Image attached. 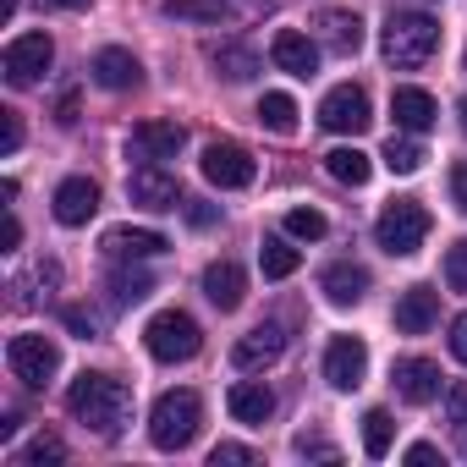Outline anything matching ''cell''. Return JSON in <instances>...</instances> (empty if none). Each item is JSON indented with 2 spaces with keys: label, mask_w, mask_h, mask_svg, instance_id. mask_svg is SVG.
<instances>
[{
  "label": "cell",
  "mask_w": 467,
  "mask_h": 467,
  "mask_svg": "<svg viewBox=\"0 0 467 467\" xmlns=\"http://www.w3.org/2000/svg\"><path fill=\"white\" fill-rule=\"evenodd\" d=\"M67 412L83 429H94L99 440H116L132 423V390L116 374H78L72 390H67Z\"/></svg>",
  "instance_id": "obj_1"
},
{
  "label": "cell",
  "mask_w": 467,
  "mask_h": 467,
  "mask_svg": "<svg viewBox=\"0 0 467 467\" xmlns=\"http://www.w3.org/2000/svg\"><path fill=\"white\" fill-rule=\"evenodd\" d=\"M379 50H385V61H390L396 72H418V67L434 61V50H440V23L423 17V12H390Z\"/></svg>",
  "instance_id": "obj_2"
},
{
  "label": "cell",
  "mask_w": 467,
  "mask_h": 467,
  "mask_svg": "<svg viewBox=\"0 0 467 467\" xmlns=\"http://www.w3.org/2000/svg\"><path fill=\"white\" fill-rule=\"evenodd\" d=\"M198 423H203V401L198 390H165L149 412V440L160 451H187L198 440Z\"/></svg>",
  "instance_id": "obj_3"
},
{
  "label": "cell",
  "mask_w": 467,
  "mask_h": 467,
  "mask_svg": "<svg viewBox=\"0 0 467 467\" xmlns=\"http://www.w3.org/2000/svg\"><path fill=\"white\" fill-rule=\"evenodd\" d=\"M374 237H379V248H385L390 259H412V254L423 248V237H429V209H423L418 198L385 203L379 220H374Z\"/></svg>",
  "instance_id": "obj_4"
},
{
  "label": "cell",
  "mask_w": 467,
  "mask_h": 467,
  "mask_svg": "<svg viewBox=\"0 0 467 467\" xmlns=\"http://www.w3.org/2000/svg\"><path fill=\"white\" fill-rule=\"evenodd\" d=\"M143 347H149V358H154V363H187V358H198L203 330H198V319H192V314L165 308V314H154V319H149Z\"/></svg>",
  "instance_id": "obj_5"
},
{
  "label": "cell",
  "mask_w": 467,
  "mask_h": 467,
  "mask_svg": "<svg viewBox=\"0 0 467 467\" xmlns=\"http://www.w3.org/2000/svg\"><path fill=\"white\" fill-rule=\"evenodd\" d=\"M6 368H12V379H23L28 390H45V385L61 374V347H56L50 336H12Z\"/></svg>",
  "instance_id": "obj_6"
},
{
  "label": "cell",
  "mask_w": 467,
  "mask_h": 467,
  "mask_svg": "<svg viewBox=\"0 0 467 467\" xmlns=\"http://www.w3.org/2000/svg\"><path fill=\"white\" fill-rule=\"evenodd\" d=\"M50 61H56L50 34H17V39L6 45V56H0V72H6L12 88H34V83L50 72Z\"/></svg>",
  "instance_id": "obj_7"
},
{
  "label": "cell",
  "mask_w": 467,
  "mask_h": 467,
  "mask_svg": "<svg viewBox=\"0 0 467 467\" xmlns=\"http://www.w3.org/2000/svg\"><path fill=\"white\" fill-rule=\"evenodd\" d=\"M319 121H325V132H341V138H358V132H368V94L358 88V83H341V88H330L325 94V105H319Z\"/></svg>",
  "instance_id": "obj_8"
},
{
  "label": "cell",
  "mask_w": 467,
  "mask_h": 467,
  "mask_svg": "<svg viewBox=\"0 0 467 467\" xmlns=\"http://www.w3.org/2000/svg\"><path fill=\"white\" fill-rule=\"evenodd\" d=\"M171 243L160 237V231H149V225H110L105 237H99V254L110 259V265H143V259H160Z\"/></svg>",
  "instance_id": "obj_9"
},
{
  "label": "cell",
  "mask_w": 467,
  "mask_h": 467,
  "mask_svg": "<svg viewBox=\"0 0 467 467\" xmlns=\"http://www.w3.org/2000/svg\"><path fill=\"white\" fill-rule=\"evenodd\" d=\"M198 165H203V176H209L214 187H225V192H237V187H248V182L259 176V165H254V154H248L243 143H209Z\"/></svg>",
  "instance_id": "obj_10"
},
{
  "label": "cell",
  "mask_w": 467,
  "mask_h": 467,
  "mask_svg": "<svg viewBox=\"0 0 467 467\" xmlns=\"http://www.w3.org/2000/svg\"><path fill=\"white\" fill-rule=\"evenodd\" d=\"M440 363H429V358H396L390 363V385H396V396L401 401H412V407H429V401H440Z\"/></svg>",
  "instance_id": "obj_11"
},
{
  "label": "cell",
  "mask_w": 467,
  "mask_h": 467,
  "mask_svg": "<svg viewBox=\"0 0 467 467\" xmlns=\"http://www.w3.org/2000/svg\"><path fill=\"white\" fill-rule=\"evenodd\" d=\"M281 352H286V325L265 319V325H254L237 347H231V363H237L243 374H259V368H270Z\"/></svg>",
  "instance_id": "obj_12"
},
{
  "label": "cell",
  "mask_w": 467,
  "mask_h": 467,
  "mask_svg": "<svg viewBox=\"0 0 467 467\" xmlns=\"http://www.w3.org/2000/svg\"><path fill=\"white\" fill-rule=\"evenodd\" d=\"M363 374H368V347H363L358 336H336V341L325 347V379H330L336 390H358Z\"/></svg>",
  "instance_id": "obj_13"
},
{
  "label": "cell",
  "mask_w": 467,
  "mask_h": 467,
  "mask_svg": "<svg viewBox=\"0 0 467 467\" xmlns=\"http://www.w3.org/2000/svg\"><path fill=\"white\" fill-rule=\"evenodd\" d=\"M187 143V127L182 121H138L132 127V154L143 165H160V160H176Z\"/></svg>",
  "instance_id": "obj_14"
},
{
  "label": "cell",
  "mask_w": 467,
  "mask_h": 467,
  "mask_svg": "<svg viewBox=\"0 0 467 467\" xmlns=\"http://www.w3.org/2000/svg\"><path fill=\"white\" fill-rule=\"evenodd\" d=\"M270 61H275L281 72H292V78H314V72H319V45H314L308 34H297V28H281V34L270 39Z\"/></svg>",
  "instance_id": "obj_15"
},
{
  "label": "cell",
  "mask_w": 467,
  "mask_h": 467,
  "mask_svg": "<svg viewBox=\"0 0 467 467\" xmlns=\"http://www.w3.org/2000/svg\"><path fill=\"white\" fill-rule=\"evenodd\" d=\"M127 192H132V203H143V209H176V203H182V182H176L171 171H160V165H138L132 182H127Z\"/></svg>",
  "instance_id": "obj_16"
},
{
  "label": "cell",
  "mask_w": 467,
  "mask_h": 467,
  "mask_svg": "<svg viewBox=\"0 0 467 467\" xmlns=\"http://www.w3.org/2000/svg\"><path fill=\"white\" fill-rule=\"evenodd\" d=\"M56 220L61 225H88L94 220V209H99V182H88V176H67L61 187H56Z\"/></svg>",
  "instance_id": "obj_17"
},
{
  "label": "cell",
  "mask_w": 467,
  "mask_h": 467,
  "mask_svg": "<svg viewBox=\"0 0 467 467\" xmlns=\"http://www.w3.org/2000/svg\"><path fill=\"white\" fill-rule=\"evenodd\" d=\"M203 297H209L220 314L243 308V297H248V275H243V265H231V259H214V265L203 270Z\"/></svg>",
  "instance_id": "obj_18"
},
{
  "label": "cell",
  "mask_w": 467,
  "mask_h": 467,
  "mask_svg": "<svg viewBox=\"0 0 467 467\" xmlns=\"http://www.w3.org/2000/svg\"><path fill=\"white\" fill-rule=\"evenodd\" d=\"M434 319H440V292L434 286H407L396 297V330L401 336H423V330H434Z\"/></svg>",
  "instance_id": "obj_19"
},
{
  "label": "cell",
  "mask_w": 467,
  "mask_h": 467,
  "mask_svg": "<svg viewBox=\"0 0 467 467\" xmlns=\"http://www.w3.org/2000/svg\"><path fill=\"white\" fill-rule=\"evenodd\" d=\"M88 72H94V83H99V88H110V94H127V88H138V83H143L138 56H132V50H116V45H110V50H99Z\"/></svg>",
  "instance_id": "obj_20"
},
{
  "label": "cell",
  "mask_w": 467,
  "mask_h": 467,
  "mask_svg": "<svg viewBox=\"0 0 467 467\" xmlns=\"http://www.w3.org/2000/svg\"><path fill=\"white\" fill-rule=\"evenodd\" d=\"M225 407L237 423H270L275 418V390L270 385H254V379H237L225 390Z\"/></svg>",
  "instance_id": "obj_21"
},
{
  "label": "cell",
  "mask_w": 467,
  "mask_h": 467,
  "mask_svg": "<svg viewBox=\"0 0 467 467\" xmlns=\"http://www.w3.org/2000/svg\"><path fill=\"white\" fill-rule=\"evenodd\" d=\"M314 28H319V39H325V50H336V56H358L363 50V17L358 12H319L314 17Z\"/></svg>",
  "instance_id": "obj_22"
},
{
  "label": "cell",
  "mask_w": 467,
  "mask_h": 467,
  "mask_svg": "<svg viewBox=\"0 0 467 467\" xmlns=\"http://www.w3.org/2000/svg\"><path fill=\"white\" fill-rule=\"evenodd\" d=\"M319 286H325V297H330L336 308H352V303L368 297V270L352 265V259H341V265H330V270L319 275Z\"/></svg>",
  "instance_id": "obj_23"
},
{
  "label": "cell",
  "mask_w": 467,
  "mask_h": 467,
  "mask_svg": "<svg viewBox=\"0 0 467 467\" xmlns=\"http://www.w3.org/2000/svg\"><path fill=\"white\" fill-rule=\"evenodd\" d=\"M390 116H396L401 132H429V127L440 121V105H434L423 88H396V94H390Z\"/></svg>",
  "instance_id": "obj_24"
},
{
  "label": "cell",
  "mask_w": 467,
  "mask_h": 467,
  "mask_svg": "<svg viewBox=\"0 0 467 467\" xmlns=\"http://www.w3.org/2000/svg\"><path fill=\"white\" fill-rule=\"evenodd\" d=\"M209 67H214L225 83H248V78H259V56H254L248 45H214V50H209Z\"/></svg>",
  "instance_id": "obj_25"
},
{
  "label": "cell",
  "mask_w": 467,
  "mask_h": 467,
  "mask_svg": "<svg viewBox=\"0 0 467 467\" xmlns=\"http://www.w3.org/2000/svg\"><path fill=\"white\" fill-rule=\"evenodd\" d=\"M297 265H303V254H297L286 237H265V248H259V270H265L270 281H286V275H297Z\"/></svg>",
  "instance_id": "obj_26"
},
{
  "label": "cell",
  "mask_w": 467,
  "mask_h": 467,
  "mask_svg": "<svg viewBox=\"0 0 467 467\" xmlns=\"http://www.w3.org/2000/svg\"><path fill=\"white\" fill-rule=\"evenodd\" d=\"M259 121H265L275 138H292V132H297V99H292V94H265V99H259Z\"/></svg>",
  "instance_id": "obj_27"
},
{
  "label": "cell",
  "mask_w": 467,
  "mask_h": 467,
  "mask_svg": "<svg viewBox=\"0 0 467 467\" xmlns=\"http://www.w3.org/2000/svg\"><path fill=\"white\" fill-rule=\"evenodd\" d=\"M325 171H330L336 182H347V187H363L374 165H368L363 149H330V154H325Z\"/></svg>",
  "instance_id": "obj_28"
},
{
  "label": "cell",
  "mask_w": 467,
  "mask_h": 467,
  "mask_svg": "<svg viewBox=\"0 0 467 467\" xmlns=\"http://www.w3.org/2000/svg\"><path fill=\"white\" fill-rule=\"evenodd\" d=\"M390 440H396V418L385 407H368L363 412V451L379 462V456H390Z\"/></svg>",
  "instance_id": "obj_29"
},
{
  "label": "cell",
  "mask_w": 467,
  "mask_h": 467,
  "mask_svg": "<svg viewBox=\"0 0 467 467\" xmlns=\"http://www.w3.org/2000/svg\"><path fill=\"white\" fill-rule=\"evenodd\" d=\"M67 462V445L56 440V434H34L17 456H12V467H61Z\"/></svg>",
  "instance_id": "obj_30"
},
{
  "label": "cell",
  "mask_w": 467,
  "mask_h": 467,
  "mask_svg": "<svg viewBox=\"0 0 467 467\" xmlns=\"http://www.w3.org/2000/svg\"><path fill=\"white\" fill-rule=\"evenodd\" d=\"M149 292H154V281H149L143 270H116V275H110V303H116V308H132V303H143Z\"/></svg>",
  "instance_id": "obj_31"
},
{
  "label": "cell",
  "mask_w": 467,
  "mask_h": 467,
  "mask_svg": "<svg viewBox=\"0 0 467 467\" xmlns=\"http://www.w3.org/2000/svg\"><path fill=\"white\" fill-rule=\"evenodd\" d=\"M423 160H429V154H423V143H418V138H390V143H385V165H390L396 176H412Z\"/></svg>",
  "instance_id": "obj_32"
},
{
  "label": "cell",
  "mask_w": 467,
  "mask_h": 467,
  "mask_svg": "<svg viewBox=\"0 0 467 467\" xmlns=\"http://www.w3.org/2000/svg\"><path fill=\"white\" fill-rule=\"evenodd\" d=\"M165 17H182V23H220V17H225V0H165Z\"/></svg>",
  "instance_id": "obj_33"
},
{
  "label": "cell",
  "mask_w": 467,
  "mask_h": 467,
  "mask_svg": "<svg viewBox=\"0 0 467 467\" xmlns=\"http://www.w3.org/2000/svg\"><path fill=\"white\" fill-rule=\"evenodd\" d=\"M286 231H292V237H303V243H319L325 231H330V220H325L319 209H292V214H286Z\"/></svg>",
  "instance_id": "obj_34"
},
{
  "label": "cell",
  "mask_w": 467,
  "mask_h": 467,
  "mask_svg": "<svg viewBox=\"0 0 467 467\" xmlns=\"http://www.w3.org/2000/svg\"><path fill=\"white\" fill-rule=\"evenodd\" d=\"M248 462H259V451L254 445H237V440H220L209 451V467H248Z\"/></svg>",
  "instance_id": "obj_35"
},
{
  "label": "cell",
  "mask_w": 467,
  "mask_h": 467,
  "mask_svg": "<svg viewBox=\"0 0 467 467\" xmlns=\"http://www.w3.org/2000/svg\"><path fill=\"white\" fill-rule=\"evenodd\" d=\"M445 286L467 297V237H462V243H456V248L445 254Z\"/></svg>",
  "instance_id": "obj_36"
},
{
  "label": "cell",
  "mask_w": 467,
  "mask_h": 467,
  "mask_svg": "<svg viewBox=\"0 0 467 467\" xmlns=\"http://www.w3.org/2000/svg\"><path fill=\"white\" fill-rule=\"evenodd\" d=\"M445 412H451V429L467 440V379H456V385L445 390Z\"/></svg>",
  "instance_id": "obj_37"
},
{
  "label": "cell",
  "mask_w": 467,
  "mask_h": 467,
  "mask_svg": "<svg viewBox=\"0 0 467 467\" xmlns=\"http://www.w3.org/2000/svg\"><path fill=\"white\" fill-rule=\"evenodd\" d=\"M61 319H67V330H72V336H83V341H94V336H99V319H94L88 308H61Z\"/></svg>",
  "instance_id": "obj_38"
},
{
  "label": "cell",
  "mask_w": 467,
  "mask_h": 467,
  "mask_svg": "<svg viewBox=\"0 0 467 467\" xmlns=\"http://www.w3.org/2000/svg\"><path fill=\"white\" fill-rule=\"evenodd\" d=\"M17 143H23V121H17V110H6V121H0V154H17Z\"/></svg>",
  "instance_id": "obj_39"
},
{
  "label": "cell",
  "mask_w": 467,
  "mask_h": 467,
  "mask_svg": "<svg viewBox=\"0 0 467 467\" xmlns=\"http://www.w3.org/2000/svg\"><path fill=\"white\" fill-rule=\"evenodd\" d=\"M451 352H456V363H467V314L451 319Z\"/></svg>",
  "instance_id": "obj_40"
},
{
  "label": "cell",
  "mask_w": 467,
  "mask_h": 467,
  "mask_svg": "<svg viewBox=\"0 0 467 467\" xmlns=\"http://www.w3.org/2000/svg\"><path fill=\"white\" fill-rule=\"evenodd\" d=\"M182 209H187V220H192V225H214V209H209V203H198V198H182Z\"/></svg>",
  "instance_id": "obj_41"
},
{
  "label": "cell",
  "mask_w": 467,
  "mask_h": 467,
  "mask_svg": "<svg viewBox=\"0 0 467 467\" xmlns=\"http://www.w3.org/2000/svg\"><path fill=\"white\" fill-rule=\"evenodd\" d=\"M297 451H303V456H319V462H336V445H325V440H308V434L297 440Z\"/></svg>",
  "instance_id": "obj_42"
},
{
  "label": "cell",
  "mask_w": 467,
  "mask_h": 467,
  "mask_svg": "<svg viewBox=\"0 0 467 467\" xmlns=\"http://www.w3.org/2000/svg\"><path fill=\"white\" fill-rule=\"evenodd\" d=\"M451 198H456V209H467V160L451 171Z\"/></svg>",
  "instance_id": "obj_43"
},
{
  "label": "cell",
  "mask_w": 467,
  "mask_h": 467,
  "mask_svg": "<svg viewBox=\"0 0 467 467\" xmlns=\"http://www.w3.org/2000/svg\"><path fill=\"white\" fill-rule=\"evenodd\" d=\"M407 462H412V467H429V462H440V451H434V445H412Z\"/></svg>",
  "instance_id": "obj_44"
},
{
  "label": "cell",
  "mask_w": 467,
  "mask_h": 467,
  "mask_svg": "<svg viewBox=\"0 0 467 467\" xmlns=\"http://www.w3.org/2000/svg\"><path fill=\"white\" fill-rule=\"evenodd\" d=\"M61 127H72L78 121V94H61V116H56Z\"/></svg>",
  "instance_id": "obj_45"
},
{
  "label": "cell",
  "mask_w": 467,
  "mask_h": 467,
  "mask_svg": "<svg viewBox=\"0 0 467 467\" xmlns=\"http://www.w3.org/2000/svg\"><path fill=\"white\" fill-rule=\"evenodd\" d=\"M17 243H23V220L12 214V220H6V248H17Z\"/></svg>",
  "instance_id": "obj_46"
},
{
  "label": "cell",
  "mask_w": 467,
  "mask_h": 467,
  "mask_svg": "<svg viewBox=\"0 0 467 467\" xmlns=\"http://www.w3.org/2000/svg\"><path fill=\"white\" fill-rule=\"evenodd\" d=\"M56 6H67V12H83V6H88V0H56Z\"/></svg>",
  "instance_id": "obj_47"
},
{
  "label": "cell",
  "mask_w": 467,
  "mask_h": 467,
  "mask_svg": "<svg viewBox=\"0 0 467 467\" xmlns=\"http://www.w3.org/2000/svg\"><path fill=\"white\" fill-rule=\"evenodd\" d=\"M17 12V0H0V17H12Z\"/></svg>",
  "instance_id": "obj_48"
},
{
  "label": "cell",
  "mask_w": 467,
  "mask_h": 467,
  "mask_svg": "<svg viewBox=\"0 0 467 467\" xmlns=\"http://www.w3.org/2000/svg\"><path fill=\"white\" fill-rule=\"evenodd\" d=\"M456 116H462V132H467V99H462V105H456Z\"/></svg>",
  "instance_id": "obj_49"
}]
</instances>
